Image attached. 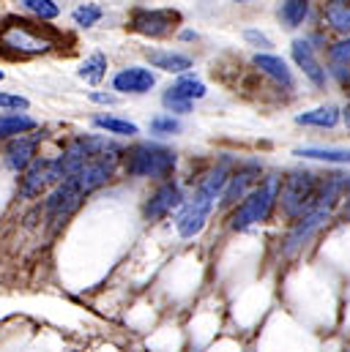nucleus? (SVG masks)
Returning a JSON list of instances; mask_svg holds the SVG:
<instances>
[{
    "instance_id": "obj_11",
    "label": "nucleus",
    "mask_w": 350,
    "mask_h": 352,
    "mask_svg": "<svg viewBox=\"0 0 350 352\" xmlns=\"http://www.w3.org/2000/svg\"><path fill=\"white\" fill-rule=\"evenodd\" d=\"M293 58H296V63L307 72V77H309L318 88H323V85H326V74H323L320 63L315 60V55H312V50H309V44H307V41H296V44H293Z\"/></svg>"
},
{
    "instance_id": "obj_25",
    "label": "nucleus",
    "mask_w": 350,
    "mask_h": 352,
    "mask_svg": "<svg viewBox=\"0 0 350 352\" xmlns=\"http://www.w3.org/2000/svg\"><path fill=\"white\" fill-rule=\"evenodd\" d=\"M244 38H247V41H252L255 47H260V50H271V38H268V36H262V33H258V30H247V33H244Z\"/></svg>"
},
{
    "instance_id": "obj_5",
    "label": "nucleus",
    "mask_w": 350,
    "mask_h": 352,
    "mask_svg": "<svg viewBox=\"0 0 350 352\" xmlns=\"http://www.w3.org/2000/svg\"><path fill=\"white\" fill-rule=\"evenodd\" d=\"M178 19L181 16L175 11H137L132 16V28L145 36H165V33H170L173 22Z\"/></svg>"
},
{
    "instance_id": "obj_14",
    "label": "nucleus",
    "mask_w": 350,
    "mask_h": 352,
    "mask_svg": "<svg viewBox=\"0 0 350 352\" xmlns=\"http://www.w3.org/2000/svg\"><path fill=\"white\" fill-rule=\"evenodd\" d=\"M337 120H340V112H337V107H320V109H312V112H304V115H298L296 118V123H304V126H337Z\"/></svg>"
},
{
    "instance_id": "obj_19",
    "label": "nucleus",
    "mask_w": 350,
    "mask_h": 352,
    "mask_svg": "<svg viewBox=\"0 0 350 352\" xmlns=\"http://www.w3.org/2000/svg\"><path fill=\"white\" fill-rule=\"evenodd\" d=\"M173 90L178 96H183L186 101H194V98H203L205 96V85L200 80H194V77H181L173 85Z\"/></svg>"
},
{
    "instance_id": "obj_22",
    "label": "nucleus",
    "mask_w": 350,
    "mask_h": 352,
    "mask_svg": "<svg viewBox=\"0 0 350 352\" xmlns=\"http://www.w3.org/2000/svg\"><path fill=\"white\" fill-rule=\"evenodd\" d=\"M165 107H167V109H173V112H178V115L192 112V101H186L183 96H178L173 88L165 93Z\"/></svg>"
},
{
    "instance_id": "obj_18",
    "label": "nucleus",
    "mask_w": 350,
    "mask_h": 352,
    "mask_svg": "<svg viewBox=\"0 0 350 352\" xmlns=\"http://www.w3.org/2000/svg\"><path fill=\"white\" fill-rule=\"evenodd\" d=\"M307 11H309V0H287V3L282 6V22H285L287 28H298V25L304 22Z\"/></svg>"
},
{
    "instance_id": "obj_26",
    "label": "nucleus",
    "mask_w": 350,
    "mask_h": 352,
    "mask_svg": "<svg viewBox=\"0 0 350 352\" xmlns=\"http://www.w3.org/2000/svg\"><path fill=\"white\" fill-rule=\"evenodd\" d=\"M331 19H334V28H340V30H350V11H340V14H334V11H331Z\"/></svg>"
},
{
    "instance_id": "obj_3",
    "label": "nucleus",
    "mask_w": 350,
    "mask_h": 352,
    "mask_svg": "<svg viewBox=\"0 0 350 352\" xmlns=\"http://www.w3.org/2000/svg\"><path fill=\"white\" fill-rule=\"evenodd\" d=\"M175 167V153L159 145H140L129 153V175L137 177H165Z\"/></svg>"
},
{
    "instance_id": "obj_20",
    "label": "nucleus",
    "mask_w": 350,
    "mask_h": 352,
    "mask_svg": "<svg viewBox=\"0 0 350 352\" xmlns=\"http://www.w3.org/2000/svg\"><path fill=\"white\" fill-rule=\"evenodd\" d=\"M22 6L28 11H33L36 16H41V19H55L61 14L58 3H52V0H22Z\"/></svg>"
},
{
    "instance_id": "obj_7",
    "label": "nucleus",
    "mask_w": 350,
    "mask_h": 352,
    "mask_svg": "<svg viewBox=\"0 0 350 352\" xmlns=\"http://www.w3.org/2000/svg\"><path fill=\"white\" fill-rule=\"evenodd\" d=\"M154 85H156V77L148 69H140V66L123 69L112 80V88L121 90V93H148Z\"/></svg>"
},
{
    "instance_id": "obj_24",
    "label": "nucleus",
    "mask_w": 350,
    "mask_h": 352,
    "mask_svg": "<svg viewBox=\"0 0 350 352\" xmlns=\"http://www.w3.org/2000/svg\"><path fill=\"white\" fill-rule=\"evenodd\" d=\"M0 109H28V98L14 93H0Z\"/></svg>"
},
{
    "instance_id": "obj_4",
    "label": "nucleus",
    "mask_w": 350,
    "mask_h": 352,
    "mask_svg": "<svg viewBox=\"0 0 350 352\" xmlns=\"http://www.w3.org/2000/svg\"><path fill=\"white\" fill-rule=\"evenodd\" d=\"M85 199V194L77 188V183L72 180V177H63L61 183H58V188L50 194V199H47V216H50V221H55V224H61V221H66L77 208H80V202Z\"/></svg>"
},
{
    "instance_id": "obj_30",
    "label": "nucleus",
    "mask_w": 350,
    "mask_h": 352,
    "mask_svg": "<svg viewBox=\"0 0 350 352\" xmlns=\"http://www.w3.org/2000/svg\"><path fill=\"white\" fill-rule=\"evenodd\" d=\"M0 80H3V72H0Z\"/></svg>"
},
{
    "instance_id": "obj_10",
    "label": "nucleus",
    "mask_w": 350,
    "mask_h": 352,
    "mask_svg": "<svg viewBox=\"0 0 350 352\" xmlns=\"http://www.w3.org/2000/svg\"><path fill=\"white\" fill-rule=\"evenodd\" d=\"M145 58L151 60V66L170 72V74H183L186 69H192V58L181 55V52H165V50H145Z\"/></svg>"
},
{
    "instance_id": "obj_16",
    "label": "nucleus",
    "mask_w": 350,
    "mask_h": 352,
    "mask_svg": "<svg viewBox=\"0 0 350 352\" xmlns=\"http://www.w3.org/2000/svg\"><path fill=\"white\" fill-rule=\"evenodd\" d=\"M104 72H107V58L101 55V52H96V55H90L85 63L80 66V80H85L90 85H96V82H101V77H104Z\"/></svg>"
},
{
    "instance_id": "obj_17",
    "label": "nucleus",
    "mask_w": 350,
    "mask_h": 352,
    "mask_svg": "<svg viewBox=\"0 0 350 352\" xmlns=\"http://www.w3.org/2000/svg\"><path fill=\"white\" fill-rule=\"evenodd\" d=\"M93 126L110 131V134H121V137H134L140 134V129L129 120H121V118H93Z\"/></svg>"
},
{
    "instance_id": "obj_27",
    "label": "nucleus",
    "mask_w": 350,
    "mask_h": 352,
    "mask_svg": "<svg viewBox=\"0 0 350 352\" xmlns=\"http://www.w3.org/2000/svg\"><path fill=\"white\" fill-rule=\"evenodd\" d=\"M90 101H96V104H115L118 96H110V93H90Z\"/></svg>"
},
{
    "instance_id": "obj_13",
    "label": "nucleus",
    "mask_w": 350,
    "mask_h": 352,
    "mask_svg": "<svg viewBox=\"0 0 350 352\" xmlns=\"http://www.w3.org/2000/svg\"><path fill=\"white\" fill-rule=\"evenodd\" d=\"M296 156L318 159V162H334V164H350V151H340V148H298Z\"/></svg>"
},
{
    "instance_id": "obj_6",
    "label": "nucleus",
    "mask_w": 350,
    "mask_h": 352,
    "mask_svg": "<svg viewBox=\"0 0 350 352\" xmlns=\"http://www.w3.org/2000/svg\"><path fill=\"white\" fill-rule=\"evenodd\" d=\"M50 183H52V180H50V162H47V159H33V162L28 164V170L22 173V177H19V194L28 197V199H33V197H39Z\"/></svg>"
},
{
    "instance_id": "obj_31",
    "label": "nucleus",
    "mask_w": 350,
    "mask_h": 352,
    "mask_svg": "<svg viewBox=\"0 0 350 352\" xmlns=\"http://www.w3.org/2000/svg\"><path fill=\"white\" fill-rule=\"evenodd\" d=\"M238 3H244V0H238Z\"/></svg>"
},
{
    "instance_id": "obj_21",
    "label": "nucleus",
    "mask_w": 350,
    "mask_h": 352,
    "mask_svg": "<svg viewBox=\"0 0 350 352\" xmlns=\"http://www.w3.org/2000/svg\"><path fill=\"white\" fill-rule=\"evenodd\" d=\"M99 19H101V8L99 6H80L74 11V22L83 25V28H93Z\"/></svg>"
},
{
    "instance_id": "obj_29",
    "label": "nucleus",
    "mask_w": 350,
    "mask_h": 352,
    "mask_svg": "<svg viewBox=\"0 0 350 352\" xmlns=\"http://www.w3.org/2000/svg\"><path fill=\"white\" fill-rule=\"evenodd\" d=\"M345 118H348V123H350V109H348V112H345Z\"/></svg>"
},
{
    "instance_id": "obj_23",
    "label": "nucleus",
    "mask_w": 350,
    "mask_h": 352,
    "mask_svg": "<svg viewBox=\"0 0 350 352\" xmlns=\"http://www.w3.org/2000/svg\"><path fill=\"white\" fill-rule=\"evenodd\" d=\"M151 131L154 134H175V131H181V123L175 118H154L151 120Z\"/></svg>"
},
{
    "instance_id": "obj_8",
    "label": "nucleus",
    "mask_w": 350,
    "mask_h": 352,
    "mask_svg": "<svg viewBox=\"0 0 350 352\" xmlns=\"http://www.w3.org/2000/svg\"><path fill=\"white\" fill-rule=\"evenodd\" d=\"M3 159H6V167L8 170L25 173L28 164L36 159V140L33 137H17V140H11L8 148H6V153H3Z\"/></svg>"
},
{
    "instance_id": "obj_15",
    "label": "nucleus",
    "mask_w": 350,
    "mask_h": 352,
    "mask_svg": "<svg viewBox=\"0 0 350 352\" xmlns=\"http://www.w3.org/2000/svg\"><path fill=\"white\" fill-rule=\"evenodd\" d=\"M36 129V120L28 115H3L0 118V137H17Z\"/></svg>"
},
{
    "instance_id": "obj_28",
    "label": "nucleus",
    "mask_w": 350,
    "mask_h": 352,
    "mask_svg": "<svg viewBox=\"0 0 350 352\" xmlns=\"http://www.w3.org/2000/svg\"><path fill=\"white\" fill-rule=\"evenodd\" d=\"M340 47H342V50H334V55H337V58H350V41L348 44H340Z\"/></svg>"
},
{
    "instance_id": "obj_1",
    "label": "nucleus",
    "mask_w": 350,
    "mask_h": 352,
    "mask_svg": "<svg viewBox=\"0 0 350 352\" xmlns=\"http://www.w3.org/2000/svg\"><path fill=\"white\" fill-rule=\"evenodd\" d=\"M222 186H225V173H222V170L211 173V175L200 183V188H197V194H194V202H189V205L183 208V213L178 216V232H181L183 238H192V235H197V232L203 230V224H205V219H208V213H211V205H214V199H216V191H219Z\"/></svg>"
},
{
    "instance_id": "obj_2",
    "label": "nucleus",
    "mask_w": 350,
    "mask_h": 352,
    "mask_svg": "<svg viewBox=\"0 0 350 352\" xmlns=\"http://www.w3.org/2000/svg\"><path fill=\"white\" fill-rule=\"evenodd\" d=\"M0 44L17 52H50L52 36H47L41 28H36L28 19H8L0 30Z\"/></svg>"
},
{
    "instance_id": "obj_9",
    "label": "nucleus",
    "mask_w": 350,
    "mask_h": 352,
    "mask_svg": "<svg viewBox=\"0 0 350 352\" xmlns=\"http://www.w3.org/2000/svg\"><path fill=\"white\" fill-rule=\"evenodd\" d=\"M178 205H181V191H178V186L165 183V186L148 199V205H145V219H148V221H156V219L167 216Z\"/></svg>"
},
{
    "instance_id": "obj_12",
    "label": "nucleus",
    "mask_w": 350,
    "mask_h": 352,
    "mask_svg": "<svg viewBox=\"0 0 350 352\" xmlns=\"http://www.w3.org/2000/svg\"><path fill=\"white\" fill-rule=\"evenodd\" d=\"M255 66L265 72V74H271L276 82H282L285 88H293V77H290V72H287V66H285V60H279V58H274V55H258L255 58Z\"/></svg>"
}]
</instances>
